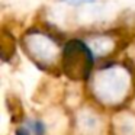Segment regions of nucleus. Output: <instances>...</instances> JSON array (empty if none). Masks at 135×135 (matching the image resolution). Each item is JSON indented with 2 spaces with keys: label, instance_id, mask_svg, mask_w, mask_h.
<instances>
[{
  "label": "nucleus",
  "instance_id": "1",
  "mask_svg": "<svg viewBox=\"0 0 135 135\" xmlns=\"http://www.w3.org/2000/svg\"><path fill=\"white\" fill-rule=\"evenodd\" d=\"M94 64V57L86 44L81 41H70L64 48V71L71 79H87Z\"/></svg>",
  "mask_w": 135,
  "mask_h": 135
},
{
  "label": "nucleus",
  "instance_id": "3",
  "mask_svg": "<svg viewBox=\"0 0 135 135\" xmlns=\"http://www.w3.org/2000/svg\"><path fill=\"white\" fill-rule=\"evenodd\" d=\"M60 2H65L70 4H84V3H93L96 0H60Z\"/></svg>",
  "mask_w": 135,
  "mask_h": 135
},
{
  "label": "nucleus",
  "instance_id": "2",
  "mask_svg": "<svg viewBox=\"0 0 135 135\" xmlns=\"http://www.w3.org/2000/svg\"><path fill=\"white\" fill-rule=\"evenodd\" d=\"M44 129L45 128H44V123L42 122L31 119V120H26L16 132H18V134H42Z\"/></svg>",
  "mask_w": 135,
  "mask_h": 135
}]
</instances>
